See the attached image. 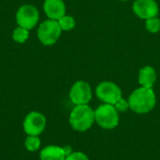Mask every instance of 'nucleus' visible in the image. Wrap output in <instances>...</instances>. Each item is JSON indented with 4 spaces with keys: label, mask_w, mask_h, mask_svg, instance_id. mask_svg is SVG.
I'll use <instances>...</instances> for the list:
<instances>
[{
    "label": "nucleus",
    "mask_w": 160,
    "mask_h": 160,
    "mask_svg": "<svg viewBox=\"0 0 160 160\" xmlns=\"http://www.w3.org/2000/svg\"><path fill=\"white\" fill-rule=\"evenodd\" d=\"M63 149H64V152H65L66 156H68V155H70L72 153V148L69 145H67V146L63 147Z\"/></svg>",
    "instance_id": "6ab92c4d"
},
{
    "label": "nucleus",
    "mask_w": 160,
    "mask_h": 160,
    "mask_svg": "<svg viewBox=\"0 0 160 160\" xmlns=\"http://www.w3.org/2000/svg\"><path fill=\"white\" fill-rule=\"evenodd\" d=\"M22 126L28 136H38L46 127V118L40 112H32L25 116Z\"/></svg>",
    "instance_id": "0eeeda50"
},
{
    "label": "nucleus",
    "mask_w": 160,
    "mask_h": 160,
    "mask_svg": "<svg viewBox=\"0 0 160 160\" xmlns=\"http://www.w3.org/2000/svg\"><path fill=\"white\" fill-rule=\"evenodd\" d=\"M115 109L118 111V112H127L128 109H129V103L128 100L124 99V98H121L120 100H118L115 105H114Z\"/></svg>",
    "instance_id": "f3484780"
},
{
    "label": "nucleus",
    "mask_w": 160,
    "mask_h": 160,
    "mask_svg": "<svg viewBox=\"0 0 160 160\" xmlns=\"http://www.w3.org/2000/svg\"><path fill=\"white\" fill-rule=\"evenodd\" d=\"M65 160H89V158L82 152H72L70 155L66 157Z\"/></svg>",
    "instance_id": "a211bd4d"
},
{
    "label": "nucleus",
    "mask_w": 160,
    "mask_h": 160,
    "mask_svg": "<svg viewBox=\"0 0 160 160\" xmlns=\"http://www.w3.org/2000/svg\"><path fill=\"white\" fill-rule=\"evenodd\" d=\"M120 1H127V0H120Z\"/></svg>",
    "instance_id": "aec40b11"
},
{
    "label": "nucleus",
    "mask_w": 160,
    "mask_h": 160,
    "mask_svg": "<svg viewBox=\"0 0 160 160\" xmlns=\"http://www.w3.org/2000/svg\"><path fill=\"white\" fill-rule=\"evenodd\" d=\"M58 23L62 29V31H69L75 26V20L72 16L65 15L61 19L58 20Z\"/></svg>",
    "instance_id": "4468645a"
},
{
    "label": "nucleus",
    "mask_w": 160,
    "mask_h": 160,
    "mask_svg": "<svg viewBox=\"0 0 160 160\" xmlns=\"http://www.w3.org/2000/svg\"><path fill=\"white\" fill-rule=\"evenodd\" d=\"M62 29L55 20H46L41 22L38 28V38L45 46L53 45L61 36Z\"/></svg>",
    "instance_id": "20e7f679"
},
{
    "label": "nucleus",
    "mask_w": 160,
    "mask_h": 160,
    "mask_svg": "<svg viewBox=\"0 0 160 160\" xmlns=\"http://www.w3.org/2000/svg\"><path fill=\"white\" fill-rule=\"evenodd\" d=\"M66 157L64 149L55 145L45 147L41 150L39 155L40 160H65Z\"/></svg>",
    "instance_id": "9b49d317"
},
{
    "label": "nucleus",
    "mask_w": 160,
    "mask_h": 160,
    "mask_svg": "<svg viewBox=\"0 0 160 160\" xmlns=\"http://www.w3.org/2000/svg\"><path fill=\"white\" fill-rule=\"evenodd\" d=\"M39 20V13L33 5L25 4L19 8L16 13V22L19 26L27 30L33 29Z\"/></svg>",
    "instance_id": "39448f33"
},
{
    "label": "nucleus",
    "mask_w": 160,
    "mask_h": 160,
    "mask_svg": "<svg viewBox=\"0 0 160 160\" xmlns=\"http://www.w3.org/2000/svg\"><path fill=\"white\" fill-rule=\"evenodd\" d=\"M95 121L105 129H112L116 128L119 124V114L118 111L115 109L114 105L103 104L98 107L95 111Z\"/></svg>",
    "instance_id": "7ed1b4c3"
},
{
    "label": "nucleus",
    "mask_w": 160,
    "mask_h": 160,
    "mask_svg": "<svg viewBox=\"0 0 160 160\" xmlns=\"http://www.w3.org/2000/svg\"><path fill=\"white\" fill-rule=\"evenodd\" d=\"M129 108L137 113L151 112L157 103V98L152 88L140 87L136 89L128 98Z\"/></svg>",
    "instance_id": "f257e3e1"
},
{
    "label": "nucleus",
    "mask_w": 160,
    "mask_h": 160,
    "mask_svg": "<svg viewBox=\"0 0 160 160\" xmlns=\"http://www.w3.org/2000/svg\"><path fill=\"white\" fill-rule=\"evenodd\" d=\"M43 9L51 20L58 21L66 15V6L63 0H45Z\"/></svg>",
    "instance_id": "9d476101"
},
{
    "label": "nucleus",
    "mask_w": 160,
    "mask_h": 160,
    "mask_svg": "<svg viewBox=\"0 0 160 160\" xmlns=\"http://www.w3.org/2000/svg\"><path fill=\"white\" fill-rule=\"evenodd\" d=\"M156 80H157V73L152 67L146 66L140 70L139 82L142 87L152 88V86L156 82Z\"/></svg>",
    "instance_id": "f8f14e48"
},
{
    "label": "nucleus",
    "mask_w": 160,
    "mask_h": 160,
    "mask_svg": "<svg viewBox=\"0 0 160 160\" xmlns=\"http://www.w3.org/2000/svg\"><path fill=\"white\" fill-rule=\"evenodd\" d=\"M97 97L104 103L115 105L122 98V91L120 87L112 82H102L96 89Z\"/></svg>",
    "instance_id": "423d86ee"
},
{
    "label": "nucleus",
    "mask_w": 160,
    "mask_h": 160,
    "mask_svg": "<svg viewBox=\"0 0 160 160\" xmlns=\"http://www.w3.org/2000/svg\"><path fill=\"white\" fill-rule=\"evenodd\" d=\"M146 29L150 33H158L160 30V19L158 17L146 20Z\"/></svg>",
    "instance_id": "dca6fc26"
},
{
    "label": "nucleus",
    "mask_w": 160,
    "mask_h": 160,
    "mask_svg": "<svg viewBox=\"0 0 160 160\" xmlns=\"http://www.w3.org/2000/svg\"><path fill=\"white\" fill-rule=\"evenodd\" d=\"M29 37V30L22 28L21 26H18L14 29L12 33V39L18 43H24Z\"/></svg>",
    "instance_id": "ddd939ff"
},
{
    "label": "nucleus",
    "mask_w": 160,
    "mask_h": 160,
    "mask_svg": "<svg viewBox=\"0 0 160 160\" xmlns=\"http://www.w3.org/2000/svg\"><path fill=\"white\" fill-rule=\"evenodd\" d=\"M69 98L75 105L88 104L92 98V89L88 82L83 81L76 82L69 92Z\"/></svg>",
    "instance_id": "6e6552de"
},
{
    "label": "nucleus",
    "mask_w": 160,
    "mask_h": 160,
    "mask_svg": "<svg viewBox=\"0 0 160 160\" xmlns=\"http://www.w3.org/2000/svg\"><path fill=\"white\" fill-rule=\"evenodd\" d=\"M24 145L29 152H35L40 146V139L38 136H28L25 140Z\"/></svg>",
    "instance_id": "2eb2a0df"
},
{
    "label": "nucleus",
    "mask_w": 160,
    "mask_h": 160,
    "mask_svg": "<svg viewBox=\"0 0 160 160\" xmlns=\"http://www.w3.org/2000/svg\"><path fill=\"white\" fill-rule=\"evenodd\" d=\"M95 111L85 105H77L70 113L69 124L71 128L79 132H84L88 130L94 124Z\"/></svg>",
    "instance_id": "f03ea898"
},
{
    "label": "nucleus",
    "mask_w": 160,
    "mask_h": 160,
    "mask_svg": "<svg viewBox=\"0 0 160 160\" xmlns=\"http://www.w3.org/2000/svg\"><path fill=\"white\" fill-rule=\"evenodd\" d=\"M135 14L144 20L158 17V5L155 0H136L133 3Z\"/></svg>",
    "instance_id": "1a4fd4ad"
}]
</instances>
